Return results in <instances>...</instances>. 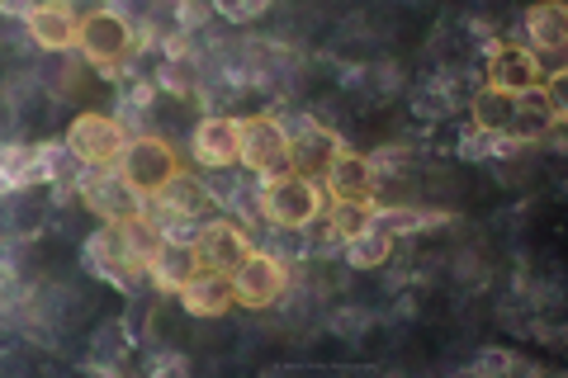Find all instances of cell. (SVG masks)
Listing matches in <instances>:
<instances>
[{
    "mask_svg": "<svg viewBox=\"0 0 568 378\" xmlns=\"http://www.w3.org/2000/svg\"><path fill=\"white\" fill-rule=\"evenodd\" d=\"M0 6H6L10 14H20V20H29V14H33V0H0Z\"/></svg>",
    "mask_w": 568,
    "mask_h": 378,
    "instance_id": "4316f807",
    "label": "cell"
},
{
    "mask_svg": "<svg viewBox=\"0 0 568 378\" xmlns=\"http://www.w3.org/2000/svg\"><path fill=\"white\" fill-rule=\"evenodd\" d=\"M152 200L162 204V208L171 213V218H204V213H209L213 204H219V194H213V190L204 185L200 175H190V171H175V175L166 180V185L152 194Z\"/></svg>",
    "mask_w": 568,
    "mask_h": 378,
    "instance_id": "9a60e30c",
    "label": "cell"
},
{
    "mask_svg": "<svg viewBox=\"0 0 568 378\" xmlns=\"http://www.w3.org/2000/svg\"><path fill=\"white\" fill-rule=\"evenodd\" d=\"M474 369H517V359H511V355H484Z\"/></svg>",
    "mask_w": 568,
    "mask_h": 378,
    "instance_id": "484cf974",
    "label": "cell"
},
{
    "mask_svg": "<svg viewBox=\"0 0 568 378\" xmlns=\"http://www.w3.org/2000/svg\"><path fill=\"white\" fill-rule=\"evenodd\" d=\"M336 152H342V142H336L327 129H317L313 119H304V129L290 133V171L304 175V180H323V171L332 166Z\"/></svg>",
    "mask_w": 568,
    "mask_h": 378,
    "instance_id": "5bb4252c",
    "label": "cell"
},
{
    "mask_svg": "<svg viewBox=\"0 0 568 378\" xmlns=\"http://www.w3.org/2000/svg\"><path fill=\"white\" fill-rule=\"evenodd\" d=\"M119 232H123V246L133 251V260H142V265H148L156 256V246H162V227L152 223V213H138V218L119 223Z\"/></svg>",
    "mask_w": 568,
    "mask_h": 378,
    "instance_id": "cb8c5ba5",
    "label": "cell"
},
{
    "mask_svg": "<svg viewBox=\"0 0 568 378\" xmlns=\"http://www.w3.org/2000/svg\"><path fill=\"white\" fill-rule=\"evenodd\" d=\"M152 269V279H156V289H166V294H181L185 289V279L200 269V256H194V242H171L162 237V246H156V256L148 260Z\"/></svg>",
    "mask_w": 568,
    "mask_h": 378,
    "instance_id": "e0dca14e",
    "label": "cell"
},
{
    "mask_svg": "<svg viewBox=\"0 0 568 378\" xmlns=\"http://www.w3.org/2000/svg\"><path fill=\"white\" fill-rule=\"evenodd\" d=\"M323 185L332 190V200H375V185H379V171L369 156H355V152H336L332 166L323 171Z\"/></svg>",
    "mask_w": 568,
    "mask_h": 378,
    "instance_id": "4fadbf2b",
    "label": "cell"
},
{
    "mask_svg": "<svg viewBox=\"0 0 568 378\" xmlns=\"http://www.w3.org/2000/svg\"><path fill=\"white\" fill-rule=\"evenodd\" d=\"M237 303V289H233V275L227 269H194L181 289V308L194 313V317H223L227 308Z\"/></svg>",
    "mask_w": 568,
    "mask_h": 378,
    "instance_id": "30bf717a",
    "label": "cell"
},
{
    "mask_svg": "<svg viewBox=\"0 0 568 378\" xmlns=\"http://www.w3.org/2000/svg\"><path fill=\"white\" fill-rule=\"evenodd\" d=\"M469 114H474V129L503 137V133H511V119H517V95H511V90H497V85H484L469 100Z\"/></svg>",
    "mask_w": 568,
    "mask_h": 378,
    "instance_id": "ffe728a7",
    "label": "cell"
},
{
    "mask_svg": "<svg viewBox=\"0 0 568 378\" xmlns=\"http://www.w3.org/2000/svg\"><path fill=\"white\" fill-rule=\"evenodd\" d=\"M24 24H29V39L48 52H67L77 43V20L67 14V6H33Z\"/></svg>",
    "mask_w": 568,
    "mask_h": 378,
    "instance_id": "d6986e66",
    "label": "cell"
},
{
    "mask_svg": "<svg viewBox=\"0 0 568 378\" xmlns=\"http://www.w3.org/2000/svg\"><path fill=\"white\" fill-rule=\"evenodd\" d=\"M213 10H219L223 20H233V24H252L256 14L265 10V0H213Z\"/></svg>",
    "mask_w": 568,
    "mask_h": 378,
    "instance_id": "d4e9b609",
    "label": "cell"
},
{
    "mask_svg": "<svg viewBox=\"0 0 568 378\" xmlns=\"http://www.w3.org/2000/svg\"><path fill=\"white\" fill-rule=\"evenodd\" d=\"M85 265L95 269L100 279H110V284H133L142 269V260H133V251L123 246V232H119V223H110V227H100L91 242H85Z\"/></svg>",
    "mask_w": 568,
    "mask_h": 378,
    "instance_id": "ba28073f",
    "label": "cell"
},
{
    "mask_svg": "<svg viewBox=\"0 0 568 378\" xmlns=\"http://www.w3.org/2000/svg\"><path fill=\"white\" fill-rule=\"evenodd\" d=\"M555 123H564V110L555 104V95H549L545 85L536 90H521L517 95V119H511V133H517L521 142H540Z\"/></svg>",
    "mask_w": 568,
    "mask_h": 378,
    "instance_id": "2e32d148",
    "label": "cell"
},
{
    "mask_svg": "<svg viewBox=\"0 0 568 378\" xmlns=\"http://www.w3.org/2000/svg\"><path fill=\"white\" fill-rule=\"evenodd\" d=\"M261 213L275 227H308L317 213H323V185H317V180L294 175V171H284L275 180H265Z\"/></svg>",
    "mask_w": 568,
    "mask_h": 378,
    "instance_id": "6da1fadb",
    "label": "cell"
},
{
    "mask_svg": "<svg viewBox=\"0 0 568 378\" xmlns=\"http://www.w3.org/2000/svg\"><path fill=\"white\" fill-rule=\"evenodd\" d=\"M388 251H394V237L379 227H365V232H355V237H346V265L351 269H379L388 260Z\"/></svg>",
    "mask_w": 568,
    "mask_h": 378,
    "instance_id": "44dd1931",
    "label": "cell"
},
{
    "mask_svg": "<svg viewBox=\"0 0 568 378\" xmlns=\"http://www.w3.org/2000/svg\"><path fill=\"white\" fill-rule=\"evenodd\" d=\"M237 152H242V119H227V114H213L194 129V161L204 171H227L237 166Z\"/></svg>",
    "mask_w": 568,
    "mask_h": 378,
    "instance_id": "9c48e42d",
    "label": "cell"
},
{
    "mask_svg": "<svg viewBox=\"0 0 568 378\" xmlns=\"http://www.w3.org/2000/svg\"><path fill=\"white\" fill-rule=\"evenodd\" d=\"M33 175H39V152H24V147H0V194L24 190ZM39 180H43V175H39Z\"/></svg>",
    "mask_w": 568,
    "mask_h": 378,
    "instance_id": "603a6c76",
    "label": "cell"
},
{
    "mask_svg": "<svg viewBox=\"0 0 568 378\" xmlns=\"http://www.w3.org/2000/svg\"><path fill=\"white\" fill-rule=\"evenodd\" d=\"M237 161L261 180L290 171V129L280 119H242V152Z\"/></svg>",
    "mask_w": 568,
    "mask_h": 378,
    "instance_id": "3957f363",
    "label": "cell"
},
{
    "mask_svg": "<svg viewBox=\"0 0 568 378\" xmlns=\"http://www.w3.org/2000/svg\"><path fill=\"white\" fill-rule=\"evenodd\" d=\"M526 33H530V52H549V58H555L568 43V10L559 0H545V6L526 14Z\"/></svg>",
    "mask_w": 568,
    "mask_h": 378,
    "instance_id": "ac0fdd59",
    "label": "cell"
},
{
    "mask_svg": "<svg viewBox=\"0 0 568 378\" xmlns=\"http://www.w3.org/2000/svg\"><path fill=\"white\" fill-rule=\"evenodd\" d=\"M48 6H62V0H48Z\"/></svg>",
    "mask_w": 568,
    "mask_h": 378,
    "instance_id": "83f0119b",
    "label": "cell"
},
{
    "mask_svg": "<svg viewBox=\"0 0 568 378\" xmlns=\"http://www.w3.org/2000/svg\"><path fill=\"white\" fill-rule=\"evenodd\" d=\"M252 242H246V232L237 227V223H209V227H200V237H194V256H200V265L204 269H233L252 256Z\"/></svg>",
    "mask_w": 568,
    "mask_h": 378,
    "instance_id": "8fae6325",
    "label": "cell"
},
{
    "mask_svg": "<svg viewBox=\"0 0 568 378\" xmlns=\"http://www.w3.org/2000/svg\"><path fill=\"white\" fill-rule=\"evenodd\" d=\"M233 289L242 308H271V303L290 289V269H284L280 256H265V251H252L237 269H233Z\"/></svg>",
    "mask_w": 568,
    "mask_h": 378,
    "instance_id": "52a82bcc",
    "label": "cell"
},
{
    "mask_svg": "<svg viewBox=\"0 0 568 378\" xmlns=\"http://www.w3.org/2000/svg\"><path fill=\"white\" fill-rule=\"evenodd\" d=\"M175 171H181L175 166V152H171V142H162V137H129V147H123V156H119V175L129 180L138 194H148V200L166 185Z\"/></svg>",
    "mask_w": 568,
    "mask_h": 378,
    "instance_id": "5b68a950",
    "label": "cell"
},
{
    "mask_svg": "<svg viewBox=\"0 0 568 378\" xmlns=\"http://www.w3.org/2000/svg\"><path fill=\"white\" fill-rule=\"evenodd\" d=\"M81 200L91 204L104 223H129L138 213H148V194H138L129 180L119 175V166H91L81 185Z\"/></svg>",
    "mask_w": 568,
    "mask_h": 378,
    "instance_id": "277c9868",
    "label": "cell"
},
{
    "mask_svg": "<svg viewBox=\"0 0 568 378\" xmlns=\"http://www.w3.org/2000/svg\"><path fill=\"white\" fill-rule=\"evenodd\" d=\"M77 43L95 67H119V62H129V52H133L138 39H133V24L123 20V14L95 10V14H85V20L77 24Z\"/></svg>",
    "mask_w": 568,
    "mask_h": 378,
    "instance_id": "8992f818",
    "label": "cell"
},
{
    "mask_svg": "<svg viewBox=\"0 0 568 378\" xmlns=\"http://www.w3.org/2000/svg\"><path fill=\"white\" fill-rule=\"evenodd\" d=\"M327 223L336 232V242H346V237H355V232H365L369 223H375V200H332Z\"/></svg>",
    "mask_w": 568,
    "mask_h": 378,
    "instance_id": "7402d4cb",
    "label": "cell"
},
{
    "mask_svg": "<svg viewBox=\"0 0 568 378\" xmlns=\"http://www.w3.org/2000/svg\"><path fill=\"white\" fill-rule=\"evenodd\" d=\"M123 147H129V133L110 114H77V123L67 129V152L81 166H119Z\"/></svg>",
    "mask_w": 568,
    "mask_h": 378,
    "instance_id": "7a4b0ae2",
    "label": "cell"
},
{
    "mask_svg": "<svg viewBox=\"0 0 568 378\" xmlns=\"http://www.w3.org/2000/svg\"><path fill=\"white\" fill-rule=\"evenodd\" d=\"M488 85L511 90V95L545 85V62H540V52H530V48H497L493 58H488Z\"/></svg>",
    "mask_w": 568,
    "mask_h": 378,
    "instance_id": "7c38bea8",
    "label": "cell"
}]
</instances>
